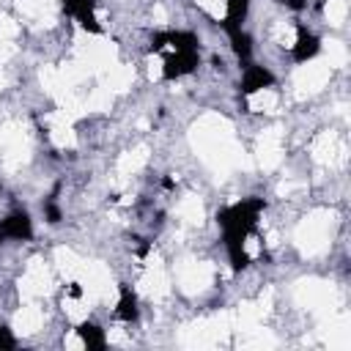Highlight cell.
Returning a JSON list of instances; mask_svg holds the SVG:
<instances>
[{"mask_svg":"<svg viewBox=\"0 0 351 351\" xmlns=\"http://www.w3.org/2000/svg\"><path fill=\"white\" fill-rule=\"evenodd\" d=\"M247 16H250V0H225V16H222L219 27L228 36L233 30H241Z\"/></svg>","mask_w":351,"mask_h":351,"instance_id":"6","label":"cell"},{"mask_svg":"<svg viewBox=\"0 0 351 351\" xmlns=\"http://www.w3.org/2000/svg\"><path fill=\"white\" fill-rule=\"evenodd\" d=\"M8 348H16V337L8 326L0 324V351H8Z\"/></svg>","mask_w":351,"mask_h":351,"instance_id":"9","label":"cell"},{"mask_svg":"<svg viewBox=\"0 0 351 351\" xmlns=\"http://www.w3.org/2000/svg\"><path fill=\"white\" fill-rule=\"evenodd\" d=\"M115 318L123 324H134L140 318V304H137V293L129 285H121V296L115 304Z\"/></svg>","mask_w":351,"mask_h":351,"instance_id":"7","label":"cell"},{"mask_svg":"<svg viewBox=\"0 0 351 351\" xmlns=\"http://www.w3.org/2000/svg\"><path fill=\"white\" fill-rule=\"evenodd\" d=\"M321 49V38L307 27V25H296V38L291 44V58L293 63H307L318 55Z\"/></svg>","mask_w":351,"mask_h":351,"instance_id":"5","label":"cell"},{"mask_svg":"<svg viewBox=\"0 0 351 351\" xmlns=\"http://www.w3.org/2000/svg\"><path fill=\"white\" fill-rule=\"evenodd\" d=\"M271 85H274V74L269 71V66L255 63V60H250V63L241 66V82H239L241 96H252V93L266 90Z\"/></svg>","mask_w":351,"mask_h":351,"instance_id":"2","label":"cell"},{"mask_svg":"<svg viewBox=\"0 0 351 351\" xmlns=\"http://www.w3.org/2000/svg\"><path fill=\"white\" fill-rule=\"evenodd\" d=\"M3 244H5V236H3V233H0V247H3Z\"/></svg>","mask_w":351,"mask_h":351,"instance_id":"10","label":"cell"},{"mask_svg":"<svg viewBox=\"0 0 351 351\" xmlns=\"http://www.w3.org/2000/svg\"><path fill=\"white\" fill-rule=\"evenodd\" d=\"M63 11L77 19L85 30L90 33H101V25H99V16H96V8H99V0H60Z\"/></svg>","mask_w":351,"mask_h":351,"instance_id":"4","label":"cell"},{"mask_svg":"<svg viewBox=\"0 0 351 351\" xmlns=\"http://www.w3.org/2000/svg\"><path fill=\"white\" fill-rule=\"evenodd\" d=\"M77 335H80V340H82V346H88V348H104L107 346V335H104V329L99 326V324H93V321H82L80 326H77Z\"/></svg>","mask_w":351,"mask_h":351,"instance_id":"8","label":"cell"},{"mask_svg":"<svg viewBox=\"0 0 351 351\" xmlns=\"http://www.w3.org/2000/svg\"><path fill=\"white\" fill-rule=\"evenodd\" d=\"M0 233L11 241H30L33 239V219L25 208H16L0 219Z\"/></svg>","mask_w":351,"mask_h":351,"instance_id":"3","label":"cell"},{"mask_svg":"<svg viewBox=\"0 0 351 351\" xmlns=\"http://www.w3.org/2000/svg\"><path fill=\"white\" fill-rule=\"evenodd\" d=\"M263 206H266L263 197H244V200H236V203L219 208V214H217V225L222 230V244H225L228 261L236 271L250 263L247 244L255 233Z\"/></svg>","mask_w":351,"mask_h":351,"instance_id":"1","label":"cell"}]
</instances>
